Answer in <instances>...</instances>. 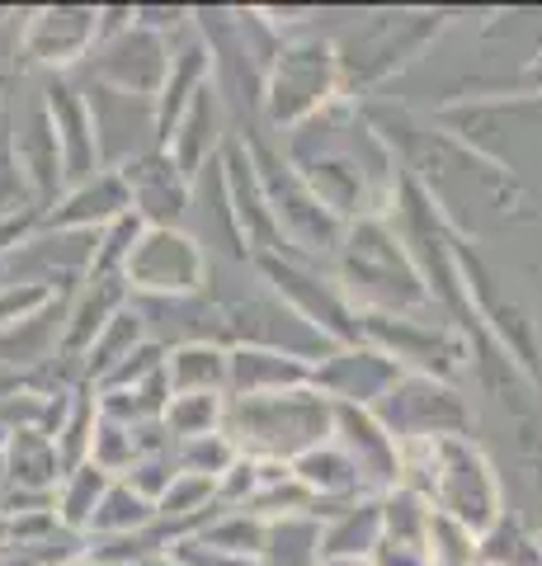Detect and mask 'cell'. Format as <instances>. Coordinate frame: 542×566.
<instances>
[{
	"label": "cell",
	"mask_w": 542,
	"mask_h": 566,
	"mask_svg": "<svg viewBox=\"0 0 542 566\" xmlns=\"http://www.w3.org/2000/svg\"><path fill=\"white\" fill-rule=\"evenodd\" d=\"M284 156L344 227L363 218H387L396 189L406 180V170H396V151L387 147V137L373 128L369 109H359L349 95L307 118L302 128H293L284 137Z\"/></svg>",
	"instance_id": "6da1fadb"
},
{
	"label": "cell",
	"mask_w": 542,
	"mask_h": 566,
	"mask_svg": "<svg viewBox=\"0 0 542 566\" xmlns=\"http://www.w3.org/2000/svg\"><path fill=\"white\" fill-rule=\"evenodd\" d=\"M330 274L354 303L359 316H411V312H439L429 303V289L419 279V264L411 245L401 241L392 218H363L349 222L340 237V251L330 260Z\"/></svg>",
	"instance_id": "7a4b0ae2"
},
{
	"label": "cell",
	"mask_w": 542,
	"mask_h": 566,
	"mask_svg": "<svg viewBox=\"0 0 542 566\" xmlns=\"http://www.w3.org/2000/svg\"><path fill=\"white\" fill-rule=\"evenodd\" d=\"M401 486L425 495L439 515L463 520L486 534L504 515L500 472L477 439H434V444H401Z\"/></svg>",
	"instance_id": "3957f363"
},
{
	"label": "cell",
	"mask_w": 542,
	"mask_h": 566,
	"mask_svg": "<svg viewBox=\"0 0 542 566\" xmlns=\"http://www.w3.org/2000/svg\"><path fill=\"white\" fill-rule=\"evenodd\" d=\"M336 430V401L321 397L317 387H293L278 397H251L226 401L222 434L236 444L241 458L255 463H297L302 453L330 444Z\"/></svg>",
	"instance_id": "277c9868"
},
{
	"label": "cell",
	"mask_w": 542,
	"mask_h": 566,
	"mask_svg": "<svg viewBox=\"0 0 542 566\" xmlns=\"http://www.w3.org/2000/svg\"><path fill=\"white\" fill-rule=\"evenodd\" d=\"M336 99H344V76H340V52L321 33H297L284 39L278 57L265 76V123L269 128H302Z\"/></svg>",
	"instance_id": "5b68a950"
},
{
	"label": "cell",
	"mask_w": 542,
	"mask_h": 566,
	"mask_svg": "<svg viewBox=\"0 0 542 566\" xmlns=\"http://www.w3.org/2000/svg\"><path fill=\"white\" fill-rule=\"evenodd\" d=\"M251 142V156H255V170L265 180V193H269V208H274V222H278V237L293 255L302 260H336L340 251V237H344V222L330 212L317 193L307 189V180L293 170V161L284 156V142L269 147L259 133H246Z\"/></svg>",
	"instance_id": "8992f818"
},
{
	"label": "cell",
	"mask_w": 542,
	"mask_h": 566,
	"mask_svg": "<svg viewBox=\"0 0 542 566\" xmlns=\"http://www.w3.org/2000/svg\"><path fill=\"white\" fill-rule=\"evenodd\" d=\"M251 264L259 270V279L269 283V293L284 297V303L302 316L307 326H317L330 345H359L363 340V316L344 297L336 274L321 270L317 260H302L293 251H265Z\"/></svg>",
	"instance_id": "52a82bcc"
},
{
	"label": "cell",
	"mask_w": 542,
	"mask_h": 566,
	"mask_svg": "<svg viewBox=\"0 0 542 566\" xmlns=\"http://www.w3.org/2000/svg\"><path fill=\"white\" fill-rule=\"evenodd\" d=\"M363 340L392 354L401 374L419 378H444L458 382L471 374V340L458 322L439 312H411V316H363Z\"/></svg>",
	"instance_id": "ba28073f"
},
{
	"label": "cell",
	"mask_w": 542,
	"mask_h": 566,
	"mask_svg": "<svg viewBox=\"0 0 542 566\" xmlns=\"http://www.w3.org/2000/svg\"><path fill=\"white\" fill-rule=\"evenodd\" d=\"M444 29L439 14H373L363 29H354L349 39L336 43L340 52V76H344V95L354 99V91L387 81L392 71L419 57L434 33Z\"/></svg>",
	"instance_id": "9c48e42d"
},
{
	"label": "cell",
	"mask_w": 542,
	"mask_h": 566,
	"mask_svg": "<svg viewBox=\"0 0 542 566\" xmlns=\"http://www.w3.org/2000/svg\"><path fill=\"white\" fill-rule=\"evenodd\" d=\"M378 420L396 434V444H434V439L471 434V401L458 382L401 374V382L378 401Z\"/></svg>",
	"instance_id": "30bf717a"
},
{
	"label": "cell",
	"mask_w": 542,
	"mask_h": 566,
	"mask_svg": "<svg viewBox=\"0 0 542 566\" xmlns=\"http://www.w3.org/2000/svg\"><path fill=\"white\" fill-rule=\"evenodd\" d=\"M208 251L184 227H147L124 270L132 297H194L208 293Z\"/></svg>",
	"instance_id": "8fae6325"
},
{
	"label": "cell",
	"mask_w": 542,
	"mask_h": 566,
	"mask_svg": "<svg viewBox=\"0 0 542 566\" xmlns=\"http://www.w3.org/2000/svg\"><path fill=\"white\" fill-rule=\"evenodd\" d=\"M222 312H226V345H259V349H278L307 364H321L330 349H340L274 293L241 297V303H226Z\"/></svg>",
	"instance_id": "7c38bea8"
},
{
	"label": "cell",
	"mask_w": 542,
	"mask_h": 566,
	"mask_svg": "<svg viewBox=\"0 0 542 566\" xmlns=\"http://www.w3.org/2000/svg\"><path fill=\"white\" fill-rule=\"evenodd\" d=\"M170 52H174L170 39L132 24L128 33H118V39L95 48L91 81L109 85V91L137 95V99H156L166 91V76H170Z\"/></svg>",
	"instance_id": "4fadbf2b"
},
{
	"label": "cell",
	"mask_w": 542,
	"mask_h": 566,
	"mask_svg": "<svg viewBox=\"0 0 542 566\" xmlns=\"http://www.w3.org/2000/svg\"><path fill=\"white\" fill-rule=\"evenodd\" d=\"M401 382V364L392 354H382L378 345L359 340V345H340L311 368V387L336 406H363L378 411V401Z\"/></svg>",
	"instance_id": "5bb4252c"
},
{
	"label": "cell",
	"mask_w": 542,
	"mask_h": 566,
	"mask_svg": "<svg viewBox=\"0 0 542 566\" xmlns=\"http://www.w3.org/2000/svg\"><path fill=\"white\" fill-rule=\"evenodd\" d=\"M85 95H91L104 170H124L137 156L161 147V137H156V99L109 91V85H99V81H85Z\"/></svg>",
	"instance_id": "9a60e30c"
},
{
	"label": "cell",
	"mask_w": 542,
	"mask_h": 566,
	"mask_svg": "<svg viewBox=\"0 0 542 566\" xmlns=\"http://www.w3.org/2000/svg\"><path fill=\"white\" fill-rule=\"evenodd\" d=\"M43 104H47L52 128H57L66 185L95 180V175L104 170V151H99V133H95V114H91V95H85V85L72 81V76H52L43 85Z\"/></svg>",
	"instance_id": "2e32d148"
},
{
	"label": "cell",
	"mask_w": 542,
	"mask_h": 566,
	"mask_svg": "<svg viewBox=\"0 0 542 566\" xmlns=\"http://www.w3.org/2000/svg\"><path fill=\"white\" fill-rule=\"evenodd\" d=\"M336 449L359 468L363 486L373 495H387L401 486V444L387 424L378 420V411H363V406H336Z\"/></svg>",
	"instance_id": "e0dca14e"
},
{
	"label": "cell",
	"mask_w": 542,
	"mask_h": 566,
	"mask_svg": "<svg viewBox=\"0 0 542 566\" xmlns=\"http://www.w3.org/2000/svg\"><path fill=\"white\" fill-rule=\"evenodd\" d=\"M95 48H99V6H47L33 10V20L24 24L29 62L52 71L91 62Z\"/></svg>",
	"instance_id": "ac0fdd59"
},
{
	"label": "cell",
	"mask_w": 542,
	"mask_h": 566,
	"mask_svg": "<svg viewBox=\"0 0 542 566\" xmlns=\"http://www.w3.org/2000/svg\"><path fill=\"white\" fill-rule=\"evenodd\" d=\"M222 170H226L232 212H236L241 237H246L251 260L265 255V251H288L284 237H278L269 193H265V180H259V170H255V156H251V142H246V137H232V142L222 147Z\"/></svg>",
	"instance_id": "d6986e66"
},
{
	"label": "cell",
	"mask_w": 542,
	"mask_h": 566,
	"mask_svg": "<svg viewBox=\"0 0 542 566\" xmlns=\"http://www.w3.org/2000/svg\"><path fill=\"white\" fill-rule=\"evenodd\" d=\"M124 180L132 193V212L147 227H180L194 208V180L170 161V151H147L124 166Z\"/></svg>",
	"instance_id": "ffe728a7"
},
{
	"label": "cell",
	"mask_w": 542,
	"mask_h": 566,
	"mask_svg": "<svg viewBox=\"0 0 542 566\" xmlns=\"http://www.w3.org/2000/svg\"><path fill=\"white\" fill-rule=\"evenodd\" d=\"M10 142H14V161H20L24 180H29V189H33V203H39V212H47V208L57 203L72 185H66V166H62L57 128H52V118H47L43 95L20 114V123H14Z\"/></svg>",
	"instance_id": "44dd1931"
},
{
	"label": "cell",
	"mask_w": 542,
	"mask_h": 566,
	"mask_svg": "<svg viewBox=\"0 0 542 566\" xmlns=\"http://www.w3.org/2000/svg\"><path fill=\"white\" fill-rule=\"evenodd\" d=\"M124 212H132V193H128L124 170H99L95 180L66 189L62 199L43 212L39 227H47V232H104V227L118 222Z\"/></svg>",
	"instance_id": "7402d4cb"
},
{
	"label": "cell",
	"mask_w": 542,
	"mask_h": 566,
	"mask_svg": "<svg viewBox=\"0 0 542 566\" xmlns=\"http://www.w3.org/2000/svg\"><path fill=\"white\" fill-rule=\"evenodd\" d=\"M307 359L259 345H226V401H251V397H278L293 387H311Z\"/></svg>",
	"instance_id": "603a6c76"
},
{
	"label": "cell",
	"mask_w": 542,
	"mask_h": 566,
	"mask_svg": "<svg viewBox=\"0 0 542 566\" xmlns=\"http://www.w3.org/2000/svg\"><path fill=\"white\" fill-rule=\"evenodd\" d=\"M226 142H232V137H226V104L217 95V85H203V91L194 95V104L184 109V118L174 123V133L166 137L161 151H170V161L180 166L189 180H194L203 166L217 161Z\"/></svg>",
	"instance_id": "cb8c5ba5"
},
{
	"label": "cell",
	"mask_w": 542,
	"mask_h": 566,
	"mask_svg": "<svg viewBox=\"0 0 542 566\" xmlns=\"http://www.w3.org/2000/svg\"><path fill=\"white\" fill-rule=\"evenodd\" d=\"M66 312H72V297H52L47 307L29 312L24 322L0 331V368H6V374H20V368H47L62 354Z\"/></svg>",
	"instance_id": "d4e9b609"
},
{
	"label": "cell",
	"mask_w": 542,
	"mask_h": 566,
	"mask_svg": "<svg viewBox=\"0 0 542 566\" xmlns=\"http://www.w3.org/2000/svg\"><path fill=\"white\" fill-rule=\"evenodd\" d=\"M132 303L124 279H85L72 293V312H66V335H62V359L81 364L91 345L104 335V326Z\"/></svg>",
	"instance_id": "484cf974"
},
{
	"label": "cell",
	"mask_w": 542,
	"mask_h": 566,
	"mask_svg": "<svg viewBox=\"0 0 542 566\" xmlns=\"http://www.w3.org/2000/svg\"><path fill=\"white\" fill-rule=\"evenodd\" d=\"M293 476L311 491V515H317V520L336 515L340 505H354V501H363V495H373L369 486H363L359 468L336 449V439L297 458V463H293Z\"/></svg>",
	"instance_id": "4316f807"
},
{
	"label": "cell",
	"mask_w": 542,
	"mask_h": 566,
	"mask_svg": "<svg viewBox=\"0 0 542 566\" xmlns=\"http://www.w3.org/2000/svg\"><path fill=\"white\" fill-rule=\"evenodd\" d=\"M203 85H213V52H208V43L203 39L174 43L166 91L156 95V137H161V147H166V137L174 133V123L184 118V109L194 104V95L203 91Z\"/></svg>",
	"instance_id": "83f0119b"
},
{
	"label": "cell",
	"mask_w": 542,
	"mask_h": 566,
	"mask_svg": "<svg viewBox=\"0 0 542 566\" xmlns=\"http://www.w3.org/2000/svg\"><path fill=\"white\" fill-rule=\"evenodd\" d=\"M387 528H382V495H363L321 520V557H373Z\"/></svg>",
	"instance_id": "f1b7e54d"
},
{
	"label": "cell",
	"mask_w": 542,
	"mask_h": 566,
	"mask_svg": "<svg viewBox=\"0 0 542 566\" xmlns=\"http://www.w3.org/2000/svg\"><path fill=\"white\" fill-rule=\"evenodd\" d=\"M6 476H10V486H20V491L57 495L66 468H62V453H57V444H52V434H43V430L10 434V444H6Z\"/></svg>",
	"instance_id": "f546056e"
},
{
	"label": "cell",
	"mask_w": 542,
	"mask_h": 566,
	"mask_svg": "<svg viewBox=\"0 0 542 566\" xmlns=\"http://www.w3.org/2000/svg\"><path fill=\"white\" fill-rule=\"evenodd\" d=\"M166 378H170V392L174 397H189V392H217L226 397V345H180L166 354Z\"/></svg>",
	"instance_id": "4dcf8cb0"
},
{
	"label": "cell",
	"mask_w": 542,
	"mask_h": 566,
	"mask_svg": "<svg viewBox=\"0 0 542 566\" xmlns=\"http://www.w3.org/2000/svg\"><path fill=\"white\" fill-rule=\"evenodd\" d=\"M114 482H118V476H109L95 463H81V468H72L62 476V486H57V524L66 528V534H72V538L91 534L95 510L104 505V495H109Z\"/></svg>",
	"instance_id": "1f68e13d"
},
{
	"label": "cell",
	"mask_w": 542,
	"mask_h": 566,
	"mask_svg": "<svg viewBox=\"0 0 542 566\" xmlns=\"http://www.w3.org/2000/svg\"><path fill=\"white\" fill-rule=\"evenodd\" d=\"M142 345H147V326H142V316H137V307L128 303L124 312L114 316L109 326H104V335H99V340L91 345V354H85V359H81V382L99 387L104 378L114 374L118 364L128 359L132 349H142Z\"/></svg>",
	"instance_id": "d6a6232c"
},
{
	"label": "cell",
	"mask_w": 542,
	"mask_h": 566,
	"mask_svg": "<svg viewBox=\"0 0 542 566\" xmlns=\"http://www.w3.org/2000/svg\"><path fill=\"white\" fill-rule=\"evenodd\" d=\"M95 430H99V392H95L91 382H81L76 392H72V406H66L62 424H57V434H52V444H57L66 472L81 468V463H91Z\"/></svg>",
	"instance_id": "836d02e7"
},
{
	"label": "cell",
	"mask_w": 542,
	"mask_h": 566,
	"mask_svg": "<svg viewBox=\"0 0 542 566\" xmlns=\"http://www.w3.org/2000/svg\"><path fill=\"white\" fill-rule=\"evenodd\" d=\"M265 566H317L321 562V520L317 515H288L269 520L265 534Z\"/></svg>",
	"instance_id": "e575fe53"
},
{
	"label": "cell",
	"mask_w": 542,
	"mask_h": 566,
	"mask_svg": "<svg viewBox=\"0 0 542 566\" xmlns=\"http://www.w3.org/2000/svg\"><path fill=\"white\" fill-rule=\"evenodd\" d=\"M265 534H269V520H259L255 510H217L194 538L232 557H265Z\"/></svg>",
	"instance_id": "d590c367"
},
{
	"label": "cell",
	"mask_w": 542,
	"mask_h": 566,
	"mask_svg": "<svg viewBox=\"0 0 542 566\" xmlns=\"http://www.w3.org/2000/svg\"><path fill=\"white\" fill-rule=\"evenodd\" d=\"M477 557H481V566H542V543L519 515L504 510V515L481 534Z\"/></svg>",
	"instance_id": "8d00e7d4"
},
{
	"label": "cell",
	"mask_w": 542,
	"mask_h": 566,
	"mask_svg": "<svg viewBox=\"0 0 542 566\" xmlns=\"http://www.w3.org/2000/svg\"><path fill=\"white\" fill-rule=\"evenodd\" d=\"M156 524V501H147L142 491H132L128 482H114L104 505L95 510L91 534L85 538H118V534H142V528Z\"/></svg>",
	"instance_id": "74e56055"
},
{
	"label": "cell",
	"mask_w": 542,
	"mask_h": 566,
	"mask_svg": "<svg viewBox=\"0 0 542 566\" xmlns=\"http://www.w3.org/2000/svg\"><path fill=\"white\" fill-rule=\"evenodd\" d=\"M161 420H166V430H170L174 444H184V439H199V434H217L222 420H226V397H217V392L170 397Z\"/></svg>",
	"instance_id": "f35d334b"
},
{
	"label": "cell",
	"mask_w": 542,
	"mask_h": 566,
	"mask_svg": "<svg viewBox=\"0 0 542 566\" xmlns=\"http://www.w3.org/2000/svg\"><path fill=\"white\" fill-rule=\"evenodd\" d=\"M429 515H434V505L425 501V495L406 491V486H396V491L382 495V528H387V538H392V543L425 547Z\"/></svg>",
	"instance_id": "ab89813d"
},
{
	"label": "cell",
	"mask_w": 542,
	"mask_h": 566,
	"mask_svg": "<svg viewBox=\"0 0 542 566\" xmlns=\"http://www.w3.org/2000/svg\"><path fill=\"white\" fill-rule=\"evenodd\" d=\"M477 543L481 534L477 528H467L463 520H453V515H439L434 510L429 515V534H425V553L434 566H477Z\"/></svg>",
	"instance_id": "60d3db41"
},
{
	"label": "cell",
	"mask_w": 542,
	"mask_h": 566,
	"mask_svg": "<svg viewBox=\"0 0 542 566\" xmlns=\"http://www.w3.org/2000/svg\"><path fill=\"white\" fill-rule=\"evenodd\" d=\"M137 458H142V449H137L132 424L99 416V430H95V444H91V463L104 468L109 476H128L137 468Z\"/></svg>",
	"instance_id": "b9f144b4"
},
{
	"label": "cell",
	"mask_w": 542,
	"mask_h": 566,
	"mask_svg": "<svg viewBox=\"0 0 542 566\" xmlns=\"http://www.w3.org/2000/svg\"><path fill=\"white\" fill-rule=\"evenodd\" d=\"M236 458H241L236 444H232V439H226L222 430L174 444V463H180V472H199V476H213V482H222V472L232 468Z\"/></svg>",
	"instance_id": "7bdbcfd3"
},
{
	"label": "cell",
	"mask_w": 542,
	"mask_h": 566,
	"mask_svg": "<svg viewBox=\"0 0 542 566\" xmlns=\"http://www.w3.org/2000/svg\"><path fill=\"white\" fill-rule=\"evenodd\" d=\"M24 212H39V203H33V189L24 180L20 161H14L10 128H0V222H6V218H24ZM39 218H43V212H39Z\"/></svg>",
	"instance_id": "ee69618b"
},
{
	"label": "cell",
	"mask_w": 542,
	"mask_h": 566,
	"mask_svg": "<svg viewBox=\"0 0 542 566\" xmlns=\"http://www.w3.org/2000/svg\"><path fill=\"white\" fill-rule=\"evenodd\" d=\"M161 368H166V349H161V345H156V340H147L142 349H132V354H128V359H124V364H118V368H114V374H109V378H104V382H99V392H128V387H137V382H147L151 374H161Z\"/></svg>",
	"instance_id": "f6af8a7d"
},
{
	"label": "cell",
	"mask_w": 542,
	"mask_h": 566,
	"mask_svg": "<svg viewBox=\"0 0 542 566\" xmlns=\"http://www.w3.org/2000/svg\"><path fill=\"white\" fill-rule=\"evenodd\" d=\"M174 476H180V463H174V453H151V458H137V468H132L128 476H118V482H128L132 491H142L147 501H161Z\"/></svg>",
	"instance_id": "bcb514c9"
},
{
	"label": "cell",
	"mask_w": 542,
	"mask_h": 566,
	"mask_svg": "<svg viewBox=\"0 0 542 566\" xmlns=\"http://www.w3.org/2000/svg\"><path fill=\"white\" fill-rule=\"evenodd\" d=\"M373 566H434L425 547H406V543H392L382 538V547L373 553Z\"/></svg>",
	"instance_id": "7dc6e473"
},
{
	"label": "cell",
	"mask_w": 542,
	"mask_h": 566,
	"mask_svg": "<svg viewBox=\"0 0 542 566\" xmlns=\"http://www.w3.org/2000/svg\"><path fill=\"white\" fill-rule=\"evenodd\" d=\"M317 566H373V557H321Z\"/></svg>",
	"instance_id": "c3c4849f"
},
{
	"label": "cell",
	"mask_w": 542,
	"mask_h": 566,
	"mask_svg": "<svg viewBox=\"0 0 542 566\" xmlns=\"http://www.w3.org/2000/svg\"><path fill=\"white\" fill-rule=\"evenodd\" d=\"M142 566H184L180 557H174V553H156L151 562H142Z\"/></svg>",
	"instance_id": "681fc988"
},
{
	"label": "cell",
	"mask_w": 542,
	"mask_h": 566,
	"mask_svg": "<svg viewBox=\"0 0 542 566\" xmlns=\"http://www.w3.org/2000/svg\"><path fill=\"white\" fill-rule=\"evenodd\" d=\"M6 547H10V520L0 515V553H6Z\"/></svg>",
	"instance_id": "f907efd6"
},
{
	"label": "cell",
	"mask_w": 542,
	"mask_h": 566,
	"mask_svg": "<svg viewBox=\"0 0 542 566\" xmlns=\"http://www.w3.org/2000/svg\"><path fill=\"white\" fill-rule=\"evenodd\" d=\"M538 543H542V534H538Z\"/></svg>",
	"instance_id": "816d5d0a"
},
{
	"label": "cell",
	"mask_w": 542,
	"mask_h": 566,
	"mask_svg": "<svg viewBox=\"0 0 542 566\" xmlns=\"http://www.w3.org/2000/svg\"><path fill=\"white\" fill-rule=\"evenodd\" d=\"M477 566H481V562H477Z\"/></svg>",
	"instance_id": "f5cc1de1"
}]
</instances>
